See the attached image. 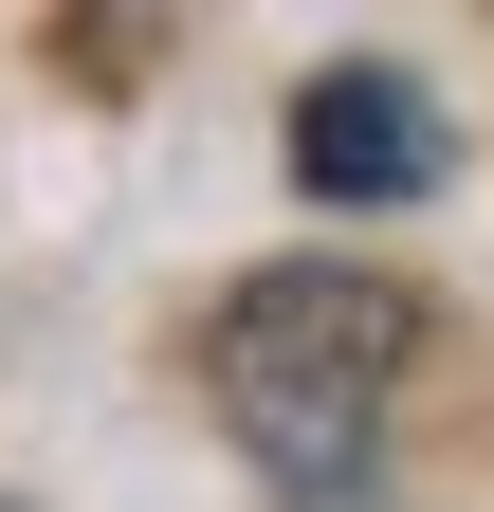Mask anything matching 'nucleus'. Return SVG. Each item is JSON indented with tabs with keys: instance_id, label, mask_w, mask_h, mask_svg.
<instances>
[{
	"instance_id": "nucleus-1",
	"label": "nucleus",
	"mask_w": 494,
	"mask_h": 512,
	"mask_svg": "<svg viewBox=\"0 0 494 512\" xmlns=\"http://www.w3.org/2000/svg\"><path fill=\"white\" fill-rule=\"evenodd\" d=\"M403 366H421V293L403 275H366V256H275V275L220 293L202 403L238 421V458H257L293 512H348L366 439H385V403H403Z\"/></svg>"
},
{
	"instance_id": "nucleus-2",
	"label": "nucleus",
	"mask_w": 494,
	"mask_h": 512,
	"mask_svg": "<svg viewBox=\"0 0 494 512\" xmlns=\"http://www.w3.org/2000/svg\"><path fill=\"white\" fill-rule=\"evenodd\" d=\"M458 165V128L421 74H385V55H330L312 92H293V183L312 202H421V183Z\"/></svg>"
}]
</instances>
